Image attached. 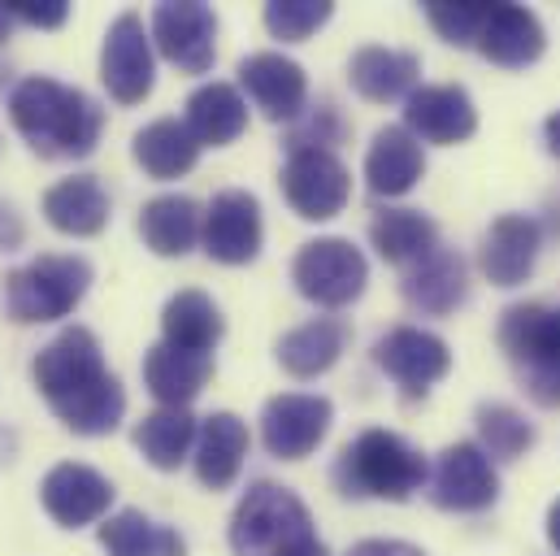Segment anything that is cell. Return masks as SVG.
I'll use <instances>...</instances> for the list:
<instances>
[{
	"label": "cell",
	"instance_id": "5",
	"mask_svg": "<svg viewBox=\"0 0 560 556\" xmlns=\"http://www.w3.org/2000/svg\"><path fill=\"white\" fill-rule=\"evenodd\" d=\"M92 287V266L83 257H35L4 278V313L22 326L31 322H57L79 309V300Z\"/></svg>",
	"mask_w": 560,
	"mask_h": 556
},
{
	"label": "cell",
	"instance_id": "2",
	"mask_svg": "<svg viewBox=\"0 0 560 556\" xmlns=\"http://www.w3.org/2000/svg\"><path fill=\"white\" fill-rule=\"evenodd\" d=\"M9 118L22 131V139L48 161L88 157L101 143V131H105V109L88 92L66 88L48 74H31L13 88Z\"/></svg>",
	"mask_w": 560,
	"mask_h": 556
},
{
	"label": "cell",
	"instance_id": "19",
	"mask_svg": "<svg viewBox=\"0 0 560 556\" xmlns=\"http://www.w3.org/2000/svg\"><path fill=\"white\" fill-rule=\"evenodd\" d=\"M348 79L352 88L374 101V105H387V101H409L418 92L421 79V61L418 53H400V48H383V44H365L352 53L348 61Z\"/></svg>",
	"mask_w": 560,
	"mask_h": 556
},
{
	"label": "cell",
	"instance_id": "25",
	"mask_svg": "<svg viewBox=\"0 0 560 556\" xmlns=\"http://www.w3.org/2000/svg\"><path fill=\"white\" fill-rule=\"evenodd\" d=\"M222 331H226L222 309H218L205 291H191V287H187V291L170 296L165 309H161V344H170V348L209 357V352L218 348Z\"/></svg>",
	"mask_w": 560,
	"mask_h": 556
},
{
	"label": "cell",
	"instance_id": "39",
	"mask_svg": "<svg viewBox=\"0 0 560 556\" xmlns=\"http://www.w3.org/2000/svg\"><path fill=\"white\" fill-rule=\"evenodd\" d=\"M18 244H22V222H18L13 205H0V253H9Z\"/></svg>",
	"mask_w": 560,
	"mask_h": 556
},
{
	"label": "cell",
	"instance_id": "14",
	"mask_svg": "<svg viewBox=\"0 0 560 556\" xmlns=\"http://www.w3.org/2000/svg\"><path fill=\"white\" fill-rule=\"evenodd\" d=\"M39 500L48 509V518L66 531H79V526H92L109 513L114 505V483L105 474H96L92 465H79V461H61L44 474L39 483Z\"/></svg>",
	"mask_w": 560,
	"mask_h": 556
},
{
	"label": "cell",
	"instance_id": "24",
	"mask_svg": "<svg viewBox=\"0 0 560 556\" xmlns=\"http://www.w3.org/2000/svg\"><path fill=\"white\" fill-rule=\"evenodd\" d=\"M248 456V421L235 414H213L200 421L196 435V474L205 487L222 491L240 478V465Z\"/></svg>",
	"mask_w": 560,
	"mask_h": 556
},
{
	"label": "cell",
	"instance_id": "4",
	"mask_svg": "<svg viewBox=\"0 0 560 556\" xmlns=\"http://www.w3.org/2000/svg\"><path fill=\"white\" fill-rule=\"evenodd\" d=\"M313 544L317 531L304 500L279 483H253L231 518L235 556H300Z\"/></svg>",
	"mask_w": 560,
	"mask_h": 556
},
{
	"label": "cell",
	"instance_id": "29",
	"mask_svg": "<svg viewBox=\"0 0 560 556\" xmlns=\"http://www.w3.org/2000/svg\"><path fill=\"white\" fill-rule=\"evenodd\" d=\"M370 244L378 248L383 262L409 270V266H418L421 257H430L439 248V231L418 209H383L370 222Z\"/></svg>",
	"mask_w": 560,
	"mask_h": 556
},
{
	"label": "cell",
	"instance_id": "8",
	"mask_svg": "<svg viewBox=\"0 0 560 556\" xmlns=\"http://www.w3.org/2000/svg\"><path fill=\"white\" fill-rule=\"evenodd\" d=\"M279 183L287 205L304 222H326V218L343 213L348 192H352V174L330 148H295L282 165Z\"/></svg>",
	"mask_w": 560,
	"mask_h": 556
},
{
	"label": "cell",
	"instance_id": "23",
	"mask_svg": "<svg viewBox=\"0 0 560 556\" xmlns=\"http://www.w3.org/2000/svg\"><path fill=\"white\" fill-rule=\"evenodd\" d=\"M544 44H548L544 22L526 4H491L487 26L478 35V53L495 66H530L539 61Z\"/></svg>",
	"mask_w": 560,
	"mask_h": 556
},
{
	"label": "cell",
	"instance_id": "12",
	"mask_svg": "<svg viewBox=\"0 0 560 556\" xmlns=\"http://www.w3.org/2000/svg\"><path fill=\"white\" fill-rule=\"evenodd\" d=\"M261 235H266L261 231V200L253 192H240V187L218 192L213 205L205 209L200 240H205V253L213 262H222V266H248V262H257Z\"/></svg>",
	"mask_w": 560,
	"mask_h": 556
},
{
	"label": "cell",
	"instance_id": "43",
	"mask_svg": "<svg viewBox=\"0 0 560 556\" xmlns=\"http://www.w3.org/2000/svg\"><path fill=\"white\" fill-rule=\"evenodd\" d=\"M300 556H330V553H326V544H322V540H317V544H313V548H304V553H300Z\"/></svg>",
	"mask_w": 560,
	"mask_h": 556
},
{
	"label": "cell",
	"instance_id": "31",
	"mask_svg": "<svg viewBox=\"0 0 560 556\" xmlns=\"http://www.w3.org/2000/svg\"><path fill=\"white\" fill-rule=\"evenodd\" d=\"M131 152H136V161L143 165V174H152V178H183L196 165L200 143L187 131V123L156 118V123H148L140 136H136Z\"/></svg>",
	"mask_w": 560,
	"mask_h": 556
},
{
	"label": "cell",
	"instance_id": "40",
	"mask_svg": "<svg viewBox=\"0 0 560 556\" xmlns=\"http://www.w3.org/2000/svg\"><path fill=\"white\" fill-rule=\"evenodd\" d=\"M548 540H552V548L560 553V500L552 505V513H548Z\"/></svg>",
	"mask_w": 560,
	"mask_h": 556
},
{
	"label": "cell",
	"instance_id": "35",
	"mask_svg": "<svg viewBox=\"0 0 560 556\" xmlns=\"http://www.w3.org/2000/svg\"><path fill=\"white\" fill-rule=\"evenodd\" d=\"M330 13L335 9L326 0H275V4H266V26H270V35L282 39V44H300L317 26H326Z\"/></svg>",
	"mask_w": 560,
	"mask_h": 556
},
{
	"label": "cell",
	"instance_id": "15",
	"mask_svg": "<svg viewBox=\"0 0 560 556\" xmlns=\"http://www.w3.org/2000/svg\"><path fill=\"white\" fill-rule=\"evenodd\" d=\"M335 405L326 396H304V392H287L275 396L261 414V439L270 448V456L279 461H304L330 430Z\"/></svg>",
	"mask_w": 560,
	"mask_h": 556
},
{
	"label": "cell",
	"instance_id": "18",
	"mask_svg": "<svg viewBox=\"0 0 560 556\" xmlns=\"http://www.w3.org/2000/svg\"><path fill=\"white\" fill-rule=\"evenodd\" d=\"M539 244H544V231H539L535 218H526V213L495 218V227L482 240V275L491 278L495 287L526 282L535 262H539Z\"/></svg>",
	"mask_w": 560,
	"mask_h": 556
},
{
	"label": "cell",
	"instance_id": "37",
	"mask_svg": "<svg viewBox=\"0 0 560 556\" xmlns=\"http://www.w3.org/2000/svg\"><path fill=\"white\" fill-rule=\"evenodd\" d=\"M9 13L26 26H39V31H52L70 18V4L66 0H44V4H9Z\"/></svg>",
	"mask_w": 560,
	"mask_h": 556
},
{
	"label": "cell",
	"instance_id": "32",
	"mask_svg": "<svg viewBox=\"0 0 560 556\" xmlns=\"http://www.w3.org/2000/svg\"><path fill=\"white\" fill-rule=\"evenodd\" d=\"M101 544L109 556H187V544L178 531L143 518L140 509H122L114 518H105L101 526Z\"/></svg>",
	"mask_w": 560,
	"mask_h": 556
},
{
	"label": "cell",
	"instance_id": "20",
	"mask_svg": "<svg viewBox=\"0 0 560 556\" xmlns=\"http://www.w3.org/2000/svg\"><path fill=\"white\" fill-rule=\"evenodd\" d=\"M44 218L52 231L74 235V240H92L105 231L109 222V192L92 178V174H74L61 178L44 192Z\"/></svg>",
	"mask_w": 560,
	"mask_h": 556
},
{
	"label": "cell",
	"instance_id": "34",
	"mask_svg": "<svg viewBox=\"0 0 560 556\" xmlns=\"http://www.w3.org/2000/svg\"><path fill=\"white\" fill-rule=\"evenodd\" d=\"M478 435H482V452L500 456V461H517L530 443H535V426L509 405H482L478 409Z\"/></svg>",
	"mask_w": 560,
	"mask_h": 556
},
{
	"label": "cell",
	"instance_id": "10",
	"mask_svg": "<svg viewBox=\"0 0 560 556\" xmlns=\"http://www.w3.org/2000/svg\"><path fill=\"white\" fill-rule=\"evenodd\" d=\"M101 79L118 105H140L156 83V61H152V31H143L140 13H118L114 26L105 31L101 48Z\"/></svg>",
	"mask_w": 560,
	"mask_h": 556
},
{
	"label": "cell",
	"instance_id": "26",
	"mask_svg": "<svg viewBox=\"0 0 560 556\" xmlns=\"http://www.w3.org/2000/svg\"><path fill=\"white\" fill-rule=\"evenodd\" d=\"M343 348H348V322L313 317L279 339V366L291 379H317L343 357Z\"/></svg>",
	"mask_w": 560,
	"mask_h": 556
},
{
	"label": "cell",
	"instance_id": "21",
	"mask_svg": "<svg viewBox=\"0 0 560 556\" xmlns=\"http://www.w3.org/2000/svg\"><path fill=\"white\" fill-rule=\"evenodd\" d=\"M209 379H213V357L183 352L170 344H156L143 357V383L161 401V409H187L205 392Z\"/></svg>",
	"mask_w": 560,
	"mask_h": 556
},
{
	"label": "cell",
	"instance_id": "7",
	"mask_svg": "<svg viewBox=\"0 0 560 556\" xmlns=\"http://www.w3.org/2000/svg\"><path fill=\"white\" fill-rule=\"evenodd\" d=\"M291 282L304 300L322 304V309H343L352 304L365 282H370V266L361 257V248H352V240H308L295 262H291Z\"/></svg>",
	"mask_w": 560,
	"mask_h": 556
},
{
	"label": "cell",
	"instance_id": "3",
	"mask_svg": "<svg viewBox=\"0 0 560 556\" xmlns=\"http://www.w3.org/2000/svg\"><path fill=\"white\" fill-rule=\"evenodd\" d=\"M335 483L357 500H409L425 483V456L392 430H361L339 452Z\"/></svg>",
	"mask_w": 560,
	"mask_h": 556
},
{
	"label": "cell",
	"instance_id": "16",
	"mask_svg": "<svg viewBox=\"0 0 560 556\" xmlns=\"http://www.w3.org/2000/svg\"><path fill=\"white\" fill-rule=\"evenodd\" d=\"M240 83L253 96V105L270 118V123H291L300 118L304 101H308V79L300 70V61L282 57V53H253L240 61Z\"/></svg>",
	"mask_w": 560,
	"mask_h": 556
},
{
	"label": "cell",
	"instance_id": "30",
	"mask_svg": "<svg viewBox=\"0 0 560 556\" xmlns=\"http://www.w3.org/2000/svg\"><path fill=\"white\" fill-rule=\"evenodd\" d=\"M465 262L447 248H434L405 275V300L421 313H452L465 300Z\"/></svg>",
	"mask_w": 560,
	"mask_h": 556
},
{
	"label": "cell",
	"instance_id": "9",
	"mask_svg": "<svg viewBox=\"0 0 560 556\" xmlns=\"http://www.w3.org/2000/svg\"><path fill=\"white\" fill-rule=\"evenodd\" d=\"M152 44L183 74H205L218 57V13L200 0H165L152 9Z\"/></svg>",
	"mask_w": 560,
	"mask_h": 556
},
{
	"label": "cell",
	"instance_id": "6",
	"mask_svg": "<svg viewBox=\"0 0 560 556\" xmlns=\"http://www.w3.org/2000/svg\"><path fill=\"white\" fill-rule=\"evenodd\" d=\"M500 344L539 405H560V309L517 304L500 322Z\"/></svg>",
	"mask_w": 560,
	"mask_h": 556
},
{
	"label": "cell",
	"instance_id": "13",
	"mask_svg": "<svg viewBox=\"0 0 560 556\" xmlns=\"http://www.w3.org/2000/svg\"><path fill=\"white\" fill-rule=\"evenodd\" d=\"M374 366L387 379H396L405 387V396H425L452 370V352L439 335H430L421 326H396L374 344Z\"/></svg>",
	"mask_w": 560,
	"mask_h": 556
},
{
	"label": "cell",
	"instance_id": "11",
	"mask_svg": "<svg viewBox=\"0 0 560 556\" xmlns=\"http://www.w3.org/2000/svg\"><path fill=\"white\" fill-rule=\"evenodd\" d=\"M500 496V478L491 456L478 443H452L439 452L434 474H430V500L447 513H478L487 505H495Z\"/></svg>",
	"mask_w": 560,
	"mask_h": 556
},
{
	"label": "cell",
	"instance_id": "28",
	"mask_svg": "<svg viewBox=\"0 0 560 556\" xmlns=\"http://www.w3.org/2000/svg\"><path fill=\"white\" fill-rule=\"evenodd\" d=\"M248 127V101L231 83H205L187 101V131L205 148H226Z\"/></svg>",
	"mask_w": 560,
	"mask_h": 556
},
{
	"label": "cell",
	"instance_id": "38",
	"mask_svg": "<svg viewBox=\"0 0 560 556\" xmlns=\"http://www.w3.org/2000/svg\"><path fill=\"white\" fill-rule=\"evenodd\" d=\"M348 556H425V553L413 548V544H400V540H365V544H357Z\"/></svg>",
	"mask_w": 560,
	"mask_h": 556
},
{
	"label": "cell",
	"instance_id": "42",
	"mask_svg": "<svg viewBox=\"0 0 560 556\" xmlns=\"http://www.w3.org/2000/svg\"><path fill=\"white\" fill-rule=\"evenodd\" d=\"M13 22H18V18L9 13V4H0V44L9 39V31H13Z\"/></svg>",
	"mask_w": 560,
	"mask_h": 556
},
{
	"label": "cell",
	"instance_id": "17",
	"mask_svg": "<svg viewBox=\"0 0 560 556\" xmlns=\"http://www.w3.org/2000/svg\"><path fill=\"white\" fill-rule=\"evenodd\" d=\"M405 131H413L425 143H460L478 131V109L465 88H418L405 101Z\"/></svg>",
	"mask_w": 560,
	"mask_h": 556
},
{
	"label": "cell",
	"instance_id": "36",
	"mask_svg": "<svg viewBox=\"0 0 560 556\" xmlns=\"http://www.w3.org/2000/svg\"><path fill=\"white\" fill-rule=\"evenodd\" d=\"M487 13H491V4H447V0H430L425 4L430 26L447 44H478V35L487 26Z\"/></svg>",
	"mask_w": 560,
	"mask_h": 556
},
{
	"label": "cell",
	"instance_id": "27",
	"mask_svg": "<svg viewBox=\"0 0 560 556\" xmlns=\"http://www.w3.org/2000/svg\"><path fill=\"white\" fill-rule=\"evenodd\" d=\"M205 231V213L191 196H156L140 209V235L156 257H187Z\"/></svg>",
	"mask_w": 560,
	"mask_h": 556
},
{
	"label": "cell",
	"instance_id": "33",
	"mask_svg": "<svg viewBox=\"0 0 560 556\" xmlns=\"http://www.w3.org/2000/svg\"><path fill=\"white\" fill-rule=\"evenodd\" d=\"M196 435H200V426H196V417L187 414V409H156V414H148L136 426V448L143 452L148 465L178 470L187 461Z\"/></svg>",
	"mask_w": 560,
	"mask_h": 556
},
{
	"label": "cell",
	"instance_id": "22",
	"mask_svg": "<svg viewBox=\"0 0 560 556\" xmlns=\"http://www.w3.org/2000/svg\"><path fill=\"white\" fill-rule=\"evenodd\" d=\"M425 174L421 139L405 127H383L365 152V187L374 196H405Z\"/></svg>",
	"mask_w": 560,
	"mask_h": 556
},
{
	"label": "cell",
	"instance_id": "1",
	"mask_svg": "<svg viewBox=\"0 0 560 556\" xmlns=\"http://www.w3.org/2000/svg\"><path fill=\"white\" fill-rule=\"evenodd\" d=\"M31 374L39 396L74 435H109L127 414V392L105 370L101 339L88 326H66L52 344H44Z\"/></svg>",
	"mask_w": 560,
	"mask_h": 556
},
{
	"label": "cell",
	"instance_id": "41",
	"mask_svg": "<svg viewBox=\"0 0 560 556\" xmlns=\"http://www.w3.org/2000/svg\"><path fill=\"white\" fill-rule=\"evenodd\" d=\"M544 136H548V148H552V152H557V157H560V114H552V118H548V127H544Z\"/></svg>",
	"mask_w": 560,
	"mask_h": 556
}]
</instances>
